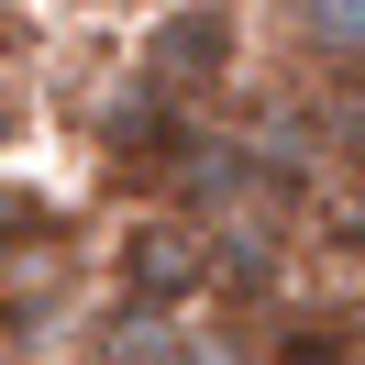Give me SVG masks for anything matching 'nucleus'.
<instances>
[{
  "label": "nucleus",
  "instance_id": "obj_12",
  "mask_svg": "<svg viewBox=\"0 0 365 365\" xmlns=\"http://www.w3.org/2000/svg\"><path fill=\"white\" fill-rule=\"evenodd\" d=\"M0 365H11V354H0Z\"/></svg>",
  "mask_w": 365,
  "mask_h": 365
},
{
  "label": "nucleus",
  "instance_id": "obj_11",
  "mask_svg": "<svg viewBox=\"0 0 365 365\" xmlns=\"http://www.w3.org/2000/svg\"><path fill=\"white\" fill-rule=\"evenodd\" d=\"M67 365H89V354H67Z\"/></svg>",
  "mask_w": 365,
  "mask_h": 365
},
{
  "label": "nucleus",
  "instance_id": "obj_9",
  "mask_svg": "<svg viewBox=\"0 0 365 365\" xmlns=\"http://www.w3.org/2000/svg\"><path fill=\"white\" fill-rule=\"evenodd\" d=\"M56 232H67V210L45 188H0V255H56Z\"/></svg>",
  "mask_w": 365,
  "mask_h": 365
},
{
  "label": "nucleus",
  "instance_id": "obj_8",
  "mask_svg": "<svg viewBox=\"0 0 365 365\" xmlns=\"http://www.w3.org/2000/svg\"><path fill=\"white\" fill-rule=\"evenodd\" d=\"M266 365H354V332H343V310H299L266 332Z\"/></svg>",
  "mask_w": 365,
  "mask_h": 365
},
{
  "label": "nucleus",
  "instance_id": "obj_3",
  "mask_svg": "<svg viewBox=\"0 0 365 365\" xmlns=\"http://www.w3.org/2000/svg\"><path fill=\"white\" fill-rule=\"evenodd\" d=\"M288 56H310L332 89H365V0H277Z\"/></svg>",
  "mask_w": 365,
  "mask_h": 365
},
{
  "label": "nucleus",
  "instance_id": "obj_6",
  "mask_svg": "<svg viewBox=\"0 0 365 365\" xmlns=\"http://www.w3.org/2000/svg\"><path fill=\"white\" fill-rule=\"evenodd\" d=\"M166 365H266V332H255L244 310H210V321H178V343H166Z\"/></svg>",
  "mask_w": 365,
  "mask_h": 365
},
{
  "label": "nucleus",
  "instance_id": "obj_10",
  "mask_svg": "<svg viewBox=\"0 0 365 365\" xmlns=\"http://www.w3.org/2000/svg\"><path fill=\"white\" fill-rule=\"evenodd\" d=\"M11 133H23V122H11V100H0V155H11Z\"/></svg>",
  "mask_w": 365,
  "mask_h": 365
},
{
  "label": "nucleus",
  "instance_id": "obj_4",
  "mask_svg": "<svg viewBox=\"0 0 365 365\" xmlns=\"http://www.w3.org/2000/svg\"><path fill=\"white\" fill-rule=\"evenodd\" d=\"M178 133H188V111H166L144 78H122V89H111V111H100V155H111V166H144V178L178 155Z\"/></svg>",
  "mask_w": 365,
  "mask_h": 365
},
{
  "label": "nucleus",
  "instance_id": "obj_7",
  "mask_svg": "<svg viewBox=\"0 0 365 365\" xmlns=\"http://www.w3.org/2000/svg\"><path fill=\"white\" fill-rule=\"evenodd\" d=\"M56 321H67V255H45V277H11L0 288V332L11 343H45Z\"/></svg>",
  "mask_w": 365,
  "mask_h": 365
},
{
  "label": "nucleus",
  "instance_id": "obj_1",
  "mask_svg": "<svg viewBox=\"0 0 365 365\" xmlns=\"http://www.w3.org/2000/svg\"><path fill=\"white\" fill-rule=\"evenodd\" d=\"M232 67H244V23H232V0H166L155 23H144V45H133V78L166 100V111L222 100Z\"/></svg>",
  "mask_w": 365,
  "mask_h": 365
},
{
  "label": "nucleus",
  "instance_id": "obj_2",
  "mask_svg": "<svg viewBox=\"0 0 365 365\" xmlns=\"http://www.w3.org/2000/svg\"><path fill=\"white\" fill-rule=\"evenodd\" d=\"M200 288H210V266H200V232H188L178 210L122 222V244H111V299H122V310L188 321V299H200Z\"/></svg>",
  "mask_w": 365,
  "mask_h": 365
},
{
  "label": "nucleus",
  "instance_id": "obj_5",
  "mask_svg": "<svg viewBox=\"0 0 365 365\" xmlns=\"http://www.w3.org/2000/svg\"><path fill=\"white\" fill-rule=\"evenodd\" d=\"M166 343H178V321L122 310V299H100V310L78 321V354H89V365H166Z\"/></svg>",
  "mask_w": 365,
  "mask_h": 365
}]
</instances>
